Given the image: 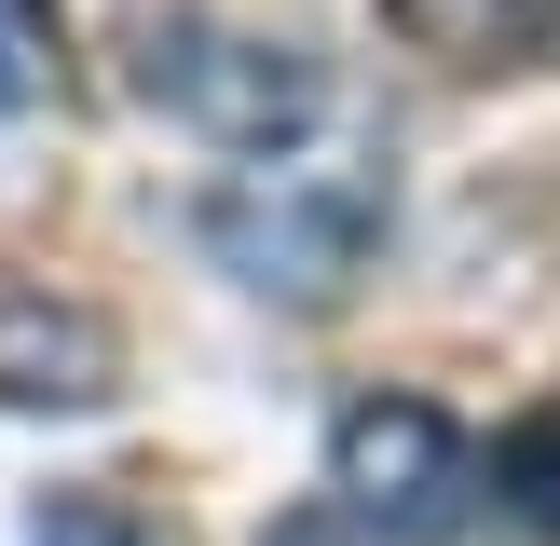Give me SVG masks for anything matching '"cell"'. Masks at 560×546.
I'll return each instance as SVG.
<instances>
[{
  "label": "cell",
  "mask_w": 560,
  "mask_h": 546,
  "mask_svg": "<svg viewBox=\"0 0 560 546\" xmlns=\"http://www.w3.org/2000/svg\"><path fill=\"white\" fill-rule=\"evenodd\" d=\"M383 218H397V191H383L370 164H246V178L206 205V246H219L260 300L328 314V300L370 273Z\"/></svg>",
  "instance_id": "cell-1"
},
{
  "label": "cell",
  "mask_w": 560,
  "mask_h": 546,
  "mask_svg": "<svg viewBox=\"0 0 560 546\" xmlns=\"http://www.w3.org/2000/svg\"><path fill=\"white\" fill-rule=\"evenodd\" d=\"M137 96L164 123H191L206 151H301L328 123V69L301 41H260V27H219V14H151L137 41Z\"/></svg>",
  "instance_id": "cell-2"
},
{
  "label": "cell",
  "mask_w": 560,
  "mask_h": 546,
  "mask_svg": "<svg viewBox=\"0 0 560 546\" xmlns=\"http://www.w3.org/2000/svg\"><path fill=\"white\" fill-rule=\"evenodd\" d=\"M328 491L370 546H452L479 519V451L438 396H355L328 424Z\"/></svg>",
  "instance_id": "cell-3"
},
{
  "label": "cell",
  "mask_w": 560,
  "mask_h": 546,
  "mask_svg": "<svg viewBox=\"0 0 560 546\" xmlns=\"http://www.w3.org/2000/svg\"><path fill=\"white\" fill-rule=\"evenodd\" d=\"M0 396L27 410H96L109 396V328L55 287H0Z\"/></svg>",
  "instance_id": "cell-4"
},
{
  "label": "cell",
  "mask_w": 560,
  "mask_h": 546,
  "mask_svg": "<svg viewBox=\"0 0 560 546\" xmlns=\"http://www.w3.org/2000/svg\"><path fill=\"white\" fill-rule=\"evenodd\" d=\"M383 41L438 55V69H520V55L560 41V0H370Z\"/></svg>",
  "instance_id": "cell-5"
},
{
  "label": "cell",
  "mask_w": 560,
  "mask_h": 546,
  "mask_svg": "<svg viewBox=\"0 0 560 546\" xmlns=\"http://www.w3.org/2000/svg\"><path fill=\"white\" fill-rule=\"evenodd\" d=\"M479 506L560 546V410H520V424L492 437V464H479Z\"/></svg>",
  "instance_id": "cell-6"
},
{
  "label": "cell",
  "mask_w": 560,
  "mask_h": 546,
  "mask_svg": "<svg viewBox=\"0 0 560 546\" xmlns=\"http://www.w3.org/2000/svg\"><path fill=\"white\" fill-rule=\"evenodd\" d=\"M55 82H69V14L55 0H0V123H27Z\"/></svg>",
  "instance_id": "cell-7"
},
{
  "label": "cell",
  "mask_w": 560,
  "mask_h": 546,
  "mask_svg": "<svg viewBox=\"0 0 560 546\" xmlns=\"http://www.w3.org/2000/svg\"><path fill=\"white\" fill-rule=\"evenodd\" d=\"M27 546H151V519H137L124 491H55V506L27 519Z\"/></svg>",
  "instance_id": "cell-8"
}]
</instances>
